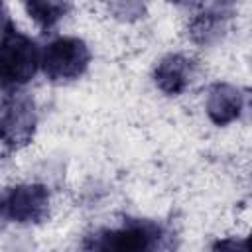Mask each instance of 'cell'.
Instances as JSON below:
<instances>
[{"label":"cell","mask_w":252,"mask_h":252,"mask_svg":"<svg viewBox=\"0 0 252 252\" xmlns=\"http://www.w3.org/2000/svg\"><path fill=\"white\" fill-rule=\"evenodd\" d=\"M49 211V191L39 183L16 185L8 193H2L4 219L20 224L41 222Z\"/></svg>","instance_id":"cell-5"},{"label":"cell","mask_w":252,"mask_h":252,"mask_svg":"<svg viewBox=\"0 0 252 252\" xmlns=\"http://www.w3.org/2000/svg\"><path fill=\"white\" fill-rule=\"evenodd\" d=\"M37 43L12 26L0 39V89L18 91L30 83L39 67Z\"/></svg>","instance_id":"cell-1"},{"label":"cell","mask_w":252,"mask_h":252,"mask_svg":"<svg viewBox=\"0 0 252 252\" xmlns=\"http://www.w3.org/2000/svg\"><path fill=\"white\" fill-rule=\"evenodd\" d=\"M169 2L183 4V6H199V4H203V0H169Z\"/></svg>","instance_id":"cell-11"},{"label":"cell","mask_w":252,"mask_h":252,"mask_svg":"<svg viewBox=\"0 0 252 252\" xmlns=\"http://www.w3.org/2000/svg\"><path fill=\"white\" fill-rule=\"evenodd\" d=\"M12 26H14V24H12L10 16L4 12V8H2V0H0V39L6 35V32H8Z\"/></svg>","instance_id":"cell-10"},{"label":"cell","mask_w":252,"mask_h":252,"mask_svg":"<svg viewBox=\"0 0 252 252\" xmlns=\"http://www.w3.org/2000/svg\"><path fill=\"white\" fill-rule=\"evenodd\" d=\"M35 106L26 94H14L0 112V142L10 150L28 146L35 134Z\"/></svg>","instance_id":"cell-4"},{"label":"cell","mask_w":252,"mask_h":252,"mask_svg":"<svg viewBox=\"0 0 252 252\" xmlns=\"http://www.w3.org/2000/svg\"><path fill=\"white\" fill-rule=\"evenodd\" d=\"M244 108L242 93L226 83H217L209 89L207 96V114L217 126H226L234 122Z\"/></svg>","instance_id":"cell-6"},{"label":"cell","mask_w":252,"mask_h":252,"mask_svg":"<svg viewBox=\"0 0 252 252\" xmlns=\"http://www.w3.org/2000/svg\"><path fill=\"white\" fill-rule=\"evenodd\" d=\"M224 32V14L219 10H207L199 16H195L189 24V35L193 41L207 45L220 37Z\"/></svg>","instance_id":"cell-9"},{"label":"cell","mask_w":252,"mask_h":252,"mask_svg":"<svg viewBox=\"0 0 252 252\" xmlns=\"http://www.w3.org/2000/svg\"><path fill=\"white\" fill-rule=\"evenodd\" d=\"M154 81L161 93L169 96L181 94L191 81V59L179 53L165 55L154 71Z\"/></svg>","instance_id":"cell-7"},{"label":"cell","mask_w":252,"mask_h":252,"mask_svg":"<svg viewBox=\"0 0 252 252\" xmlns=\"http://www.w3.org/2000/svg\"><path fill=\"white\" fill-rule=\"evenodd\" d=\"M26 12L41 28L51 30L71 10V0H24Z\"/></svg>","instance_id":"cell-8"},{"label":"cell","mask_w":252,"mask_h":252,"mask_svg":"<svg viewBox=\"0 0 252 252\" xmlns=\"http://www.w3.org/2000/svg\"><path fill=\"white\" fill-rule=\"evenodd\" d=\"M161 226L152 220L128 219L120 228L98 230L89 236L85 248L91 250H120V252H142L154 248L161 240Z\"/></svg>","instance_id":"cell-3"},{"label":"cell","mask_w":252,"mask_h":252,"mask_svg":"<svg viewBox=\"0 0 252 252\" xmlns=\"http://www.w3.org/2000/svg\"><path fill=\"white\" fill-rule=\"evenodd\" d=\"M91 61L87 43L79 37H57L41 51L39 65L49 81H73L79 79Z\"/></svg>","instance_id":"cell-2"}]
</instances>
